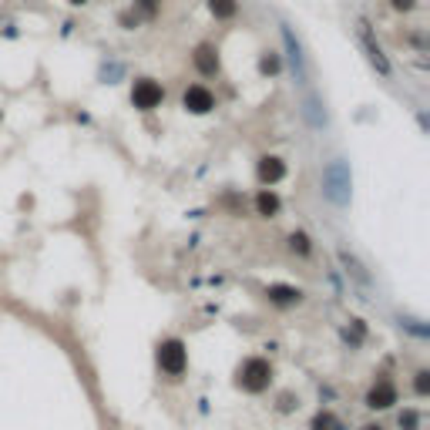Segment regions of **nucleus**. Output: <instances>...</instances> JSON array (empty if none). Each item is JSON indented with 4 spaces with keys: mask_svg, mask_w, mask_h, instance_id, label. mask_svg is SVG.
I'll return each instance as SVG.
<instances>
[{
    "mask_svg": "<svg viewBox=\"0 0 430 430\" xmlns=\"http://www.w3.org/2000/svg\"><path fill=\"white\" fill-rule=\"evenodd\" d=\"M289 249L300 255H309V235H306V232H293V235H289Z\"/></svg>",
    "mask_w": 430,
    "mask_h": 430,
    "instance_id": "2eb2a0df",
    "label": "nucleus"
},
{
    "mask_svg": "<svg viewBox=\"0 0 430 430\" xmlns=\"http://www.w3.org/2000/svg\"><path fill=\"white\" fill-rule=\"evenodd\" d=\"M138 10H141L145 17H152L155 10H158V0H138Z\"/></svg>",
    "mask_w": 430,
    "mask_h": 430,
    "instance_id": "6ab92c4d",
    "label": "nucleus"
},
{
    "mask_svg": "<svg viewBox=\"0 0 430 430\" xmlns=\"http://www.w3.org/2000/svg\"><path fill=\"white\" fill-rule=\"evenodd\" d=\"M255 212H259L262 219H273V215H279V195H276V192L262 188V192L255 195Z\"/></svg>",
    "mask_w": 430,
    "mask_h": 430,
    "instance_id": "9d476101",
    "label": "nucleus"
},
{
    "mask_svg": "<svg viewBox=\"0 0 430 430\" xmlns=\"http://www.w3.org/2000/svg\"><path fill=\"white\" fill-rule=\"evenodd\" d=\"M397 404V387L390 383V380H380L377 387L370 390V397H367V407H373V410H383V407Z\"/></svg>",
    "mask_w": 430,
    "mask_h": 430,
    "instance_id": "0eeeda50",
    "label": "nucleus"
},
{
    "mask_svg": "<svg viewBox=\"0 0 430 430\" xmlns=\"http://www.w3.org/2000/svg\"><path fill=\"white\" fill-rule=\"evenodd\" d=\"M269 380H273V367H269V360H262V356H249V360L239 367V387L249 390V393H262V390L269 387Z\"/></svg>",
    "mask_w": 430,
    "mask_h": 430,
    "instance_id": "f257e3e1",
    "label": "nucleus"
},
{
    "mask_svg": "<svg viewBox=\"0 0 430 430\" xmlns=\"http://www.w3.org/2000/svg\"><path fill=\"white\" fill-rule=\"evenodd\" d=\"M427 390H430V373H427V370H420V373H417V393L424 397Z\"/></svg>",
    "mask_w": 430,
    "mask_h": 430,
    "instance_id": "f3484780",
    "label": "nucleus"
},
{
    "mask_svg": "<svg viewBox=\"0 0 430 430\" xmlns=\"http://www.w3.org/2000/svg\"><path fill=\"white\" fill-rule=\"evenodd\" d=\"M323 182H326V195L333 199L336 205L346 202V195H343V188H350V175H346V168L336 162V165H329L326 175H323Z\"/></svg>",
    "mask_w": 430,
    "mask_h": 430,
    "instance_id": "39448f33",
    "label": "nucleus"
},
{
    "mask_svg": "<svg viewBox=\"0 0 430 430\" xmlns=\"http://www.w3.org/2000/svg\"><path fill=\"white\" fill-rule=\"evenodd\" d=\"M333 427H336V420H333L329 413H323V417H316V420H313V430H333Z\"/></svg>",
    "mask_w": 430,
    "mask_h": 430,
    "instance_id": "dca6fc26",
    "label": "nucleus"
},
{
    "mask_svg": "<svg viewBox=\"0 0 430 430\" xmlns=\"http://www.w3.org/2000/svg\"><path fill=\"white\" fill-rule=\"evenodd\" d=\"M340 259H343V262H346V273H353L356 279H360V282H363V286H367V282H370V276H367V273H363V266H360V262H356L353 255L350 253H340Z\"/></svg>",
    "mask_w": 430,
    "mask_h": 430,
    "instance_id": "4468645a",
    "label": "nucleus"
},
{
    "mask_svg": "<svg viewBox=\"0 0 430 430\" xmlns=\"http://www.w3.org/2000/svg\"><path fill=\"white\" fill-rule=\"evenodd\" d=\"M182 104L192 111V115H208L212 108H215V95L205 88V84H192L188 91H185V98H182Z\"/></svg>",
    "mask_w": 430,
    "mask_h": 430,
    "instance_id": "423d86ee",
    "label": "nucleus"
},
{
    "mask_svg": "<svg viewBox=\"0 0 430 430\" xmlns=\"http://www.w3.org/2000/svg\"><path fill=\"white\" fill-rule=\"evenodd\" d=\"M162 101H165V91H162L158 81H152V77L135 81V88H131V104H135V108H141V111H155Z\"/></svg>",
    "mask_w": 430,
    "mask_h": 430,
    "instance_id": "7ed1b4c3",
    "label": "nucleus"
},
{
    "mask_svg": "<svg viewBox=\"0 0 430 430\" xmlns=\"http://www.w3.org/2000/svg\"><path fill=\"white\" fill-rule=\"evenodd\" d=\"M282 175H286V165H282L279 158H262V162H259V182H262V185H276Z\"/></svg>",
    "mask_w": 430,
    "mask_h": 430,
    "instance_id": "1a4fd4ad",
    "label": "nucleus"
},
{
    "mask_svg": "<svg viewBox=\"0 0 430 430\" xmlns=\"http://www.w3.org/2000/svg\"><path fill=\"white\" fill-rule=\"evenodd\" d=\"M316 108H320L316 95H309V98H306V118H309V125H313V128H323V125H326V118H320V115H316Z\"/></svg>",
    "mask_w": 430,
    "mask_h": 430,
    "instance_id": "ddd939ff",
    "label": "nucleus"
},
{
    "mask_svg": "<svg viewBox=\"0 0 430 430\" xmlns=\"http://www.w3.org/2000/svg\"><path fill=\"white\" fill-rule=\"evenodd\" d=\"M68 3H75V7H77V3H88V0H68Z\"/></svg>",
    "mask_w": 430,
    "mask_h": 430,
    "instance_id": "412c9836",
    "label": "nucleus"
},
{
    "mask_svg": "<svg viewBox=\"0 0 430 430\" xmlns=\"http://www.w3.org/2000/svg\"><path fill=\"white\" fill-rule=\"evenodd\" d=\"M400 427H404V430H417V413H413V410L400 413Z\"/></svg>",
    "mask_w": 430,
    "mask_h": 430,
    "instance_id": "a211bd4d",
    "label": "nucleus"
},
{
    "mask_svg": "<svg viewBox=\"0 0 430 430\" xmlns=\"http://www.w3.org/2000/svg\"><path fill=\"white\" fill-rule=\"evenodd\" d=\"M282 44H286V57H289V68H293L296 81L306 84V81H309V64H306V54H303V48H300V41L293 37L289 27H282Z\"/></svg>",
    "mask_w": 430,
    "mask_h": 430,
    "instance_id": "20e7f679",
    "label": "nucleus"
},
{
    "mask_svg": "<svg viewBox=\"0 0 430 430\" xmlns=\"http://www.w3.org/2000/svg\"><path fill=\"white\" fill-rule=\"evenodd\" d=\"M192 61H195V68H199L205 77L219 75V51H215L212 44H199V51H195Z\"/></svg>",
    "mask_w": 430,
    "mask_h": 430,
    "instance_id": "6e6552de",
    "label": "nucleus"
},
{
    "mask_svg": "<svg viewBox=\"0 0 430 430\" xmlns=\"http://www.w3.org/2000/svg\"><path fill=\"white\" fill-rule=\"evenodd\" d=\"M208 10L219 17V21H232L239 14V3L235 0H208Z\"/></svg>",
    "mask_w": 430,
    "mask_h": 430,
    "instance_id": "f8f14e48",
    "label": "nucleus"
},
{
    "mask_svg": "<svg viewBox=\"0 0 430 430\" xmlns=\"http://www.w3.org/2000/svg\"><path fill=\"white\" fill-rule=\"evenodd\" d=\"M262 71H279L276 57H266V61H262Z\"/></svg>",
    "mask_w": 430,
    "mask_h": 430,
    "instance_id": "aec40b11",
    "label": "nucleus"
},
{
    "mask_svg": "<svg viewBox=\"0 0 430 430\" xmlns=\"http://www.w3.org/2000/svg\"><path fill=\"white\" fill-rule=\"evenodd\" d=\"M363 430H380V427H363Z\"/></svg>",
    "mask_w": 430,
    "mask_h": 430,
    "instance_id": "4be33fe9",
    "label": "nucleus"
},
{
    "mask_svg": "<svg viewBox=\"0 0 430 430\" xmlns=\"http://www.w3.org/2000/svg\"><path fill=\"white\" fill-rule=\"evenodd\" d=\"M158 367L168 373V377H182L185 367H188V350L182 340H165L158 346Z\"/></svg>",
    "mask_w": 430,
    "mask_h": 430,
    "instance_id": "f03ea898",
    "label": "nucleus"
},
{
    "mask_svg": "<svg viewBox=\"0 0 430 430\" xmlns=\"http://www.w3.org/2000/svg\"><path fill=\"white\" fill-rule=\"evenodd\" d=\"M269 300H273V303H282V306L300 303V300H303V289H296V286H269Z\"/></svg>",
    "mask_w": 430,
    "mask_h": 430,
    "instance_id": "9b49d317",
    "label": "nucleus"
}]
</instances>
